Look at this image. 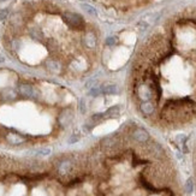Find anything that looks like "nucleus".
Segmentation results:
<instances>
[{
  "label": "nucleus",
  "mask_w": 196,
  "mask_h": 196,
  "mask_svg": "<svg viewBox=\"0 0 196 196\" xmlns=\"http://www.w3.org/2000/svg\"><path fill=\"white\" fill-rule=\"evenodd\" d=\"M47 67H48V70H51L52 72L59 71V65H58L56 62H48V63H47Z\"/></svg>",
  "instance_id": "4468645a"
},
{
  "label": "nucleus",
  "mask_w": 196,
  "mask_h": 196,
  "mask_svg": "<svg viewBox=\"0 0 196 196\" xmlns=\"http://www.w3.org/2000/svg\"><path fill=\"white\" fill-rule=\"evenodd\" d=\"M116 144H117V140H116L114 137H112V136L106 137V138H103V140L101 141V146H102L103 148H107V149H111V148L114 147Z\"/></svg>",
  "instance_id": "9b49d317"
},
{
  "label": "nucleus",
  "mask_w": 196,
  "mask_h": 196,
  "mask_svg": "<svg viewBox=\"0 0 196 196\" xmlns=\"http://www.w3.org/2000/svg\"><path fill=\"white\" fill-rule=\"evenodd\" d=\"M114 43H116V37H108L106 40V45H108V46H112Z\"/></svg>",
  "instance_id": "aec40b11"
},
{
  "label": "nucleus",
  "mask_w": 196,
  "mask_h": 196,
  "mask_svg": "<svg viewBox=\"0 0 196 196\" xmlns=\"http://www.w3.org/2000/svg\"><path fill=\"white\" fill-rule=\"evenodd\" d=\"M18 92L21 95L25 96V98H35L36 96V92L34 89V87L32 84L28 83H22L18 86Z\"/></svg>",
  "instance_id": "7ed1b4c3"
},
{
  "label": "nucleus",
  "mask_w": 196,
  "mask_h": 196,
  "mask_svg": "<svg viewBox=\"0 0 196 196\" xmlns=\"http://www.w3.org/2000/svg\"><path fill=\"white\" fill-rule=\"evenodd\" d=\"M0 1H4V0H0Z\"/></svg>",
  "instance_id": "412c9836"
},
{
  "label": "nucleus",
  "mask_w": 196,
  "mask_h": 196,
  "mask_svg": "<svg viewBox=\"0 0 196 196\" xmlns=\"http://www.w3.org/2000/svg\"><path fill=\"white\" fill-rule=\"evenodd\" d=\"M63 21L70 28H72L75 30H82L84 28V21L82 18V16H79L77 13L65 12L63 15Z\"/></svg>",
  "instance_id": "f257e3e1"
},
{
  "label": "nucleus",
  "mask_w": 196,
  "mask_h": 196,
  "mask_svg": "<svg viewBox=\"0 0 196 196\" xmlns=\"http://www.w3.org/2000/svg\"><path fill=\"white\" fill-rule=\"evenodd\" d=\"M8 16V10L7 8H4V10H0V21H5Z\"/></svg>",
  "instance_id": "f3484780"
},
{
  "label": "nucleus",
  "mask_w": 196,
  "mask_h": 196,
  "mask_svg": "<svg viewBox=\"0 0 196 196\" xmlns=\"http://www.w3.org/2000/svg\"><path fill=\"white\" fill-rule=\"evenodd\" d=\"M81 7L83 8V11L84 12H87L88 15H90V16H98V12H96V8L94 7V6H92V5H89V4H82L81 5Z\"/></svg>",
  "instance_id": "ddd939ff"
},
{
  "label": "nucleus",
  "mask_w": 196,
  "mask_h": 196,
  "mask_svg": "<svg viewBox=\"0 0 196 196\" xmlns=\"http://www.w3.org/2000/svg\"><path fill=\"white\" fill-rule=\"evenodd\" d=\"M131 137L137 143H147L149 141V138H150L149 133L144 129H141V128H137V129H135V130L132 131Z\"/></svg>",
  "instance_id": "f03ea898"
},
{
  "label": "nucleus",
  "mask_w": 196,
  "mask_h": 196,
  "mask_svg": "<svg viewBox=\"0 0 196 196\" xmlns=\"http://www.w3.org/2000/svg\"><path fill=\"white\" fill-rule=\"evenodd\" d=\"M119 93H120V89L116 84H107V86L101 87V94L114 95V94H119Z\"/></svg>",
  "instance_id": "423d86ee"
},
{
  "label": "nucleus",
  "mask_w": 196,
  "mask_h": 196,
  "mask_svg": "<svg viewBox=\"0 0 196 196\" xmlns=\"http://www.w3.org/2000/svg\"><path fill=\"white\" fill-rule=\"evenodd\" d=\"M140 110L144 116H150V114H153L155 112V105L150 100L142 101L141 105H140Z\"/></svg>",
  "instance_id": "20e7f679"
},
{
  "label": "nucleus",
  "mask_w": 196,
  "mask_h": 196,
  "mask_svg": "<svg viewBox=\"0 0 196 196\" xmlns=\"http://www.w3.org/2000/svg\"><path fill=\"white\" fill-rule=\"evenodd\" d=\"M193 189H194V183H193V179H188L187 181V184H185V190L187 193H193Z\"/></svg>",
  "instance_id": "2eb2a0df"
},
{
  "label": "nucleus",
  "mask_w": 196,
  "mask_h": 196,
  "mask_svg": "<svg viewBox=\"0 0 196 196\" xmlns=\"http://www.w3.org/2000/svg\"><path fill=\"white\" fill-rule=\"evenodd\" d=\"M73 119V114L71 112V110H65L62 112L60 117H59V123L63 125V127H67Z\"/></svg>",
  "instance_id": "39448f33"
},
{
  "label": "nucleus",
  "mask_w": 196,
  "mask_h": 196,
  "mask_svg": "<svg viewBox=\"0 0 196 196\" xmlns=\"http://www.w3.org/2000/svg\"><path fill=\"white\" fill-rule=\"evenodd\" d=\"M79 111L81 113H86V101L83 99L79 101Z\"/></svg>",
  "instance_id": "a211bd4d"
},
{
  "label": "nucleus",
  "mask_w": 196,
  "mask_h": 196,
  "mask_svg": "<svg viewBox=\"0 0 196 196\" xmlns=\"http://www.w3.org/2000/svg\"><path fill=\"white\" fill-rule=\"evenodd\" d=\"M6 140L12 144H21L24 142V137H22L18 133H8L6 136Z\"/></svg>",
  "instance_id": "9d476101"
},
{
  "label": "nucleus",
  "mask_w": 196,
  "mask_h": 196,
  "mask_svg": "<svg viewBox=\"0 0 196 196\" xmlns=\"http://www.w3.org/2000/svg\"><path fill=\"white\" fill-rule=\"evenodd\" d=\"M148 149H149V153H150V154H153L154 157H161V155L164 154L163 147H161L159 143H155V142L150 143V144H149V147H148Z\"/></svg>",
  "instance_id": "1a4fd4ad"
},
{
  "label": "nucleus",
  "mask_w": 196,
  "mask_h": 196,
  "mask_svg": "<svg viewBox=\"0 0 196 196\" xmlns=\"http://www.w3.org/2000/svg\"><path fill=\"white\" fill-rule=\"evenodd\" d=\"M83 41H84V45L88 48H94L96 46V36L92 33V32H89V33H87L84 35Z\"/></svg>",
  "instance_id": "6e6552de"
},
{
  "label": "nucleus",
  "mask_w": 196,
  "mask_h": 196,
  "mask_svg": "<svg viewBox=\"0 0 196 196\" xmlns=\"http://www.w3.org/2000/svg\"><path fill=\"white\" fill-rule=\"evenodd\" d=\"M119 106H113L111 108H108L106 112H103V118H112V117H117L119 114Z\"/></svg>",
  "instance_id": "f8f14e48"
},
{
  "label": "nucleus",
  "mask_w": 196,
  "mask_h": 196,
  "mask_svg": "<svg viewBox=\"0 0 196 196\" xmlns=\"http://www.w3.org/2000/svg\"><path fill=\"white\" fill-rule=\"evenodd\" d=\"M40 155H48L49 153H51V149L49 148H45V149H41V150H39L37 152Z\"/></svg>",
  "instance_id": "6ab92c4d"
},
{
  "label": "nucleus",
  "mask_w": 196,
  "mask_h": 196,
  "mask_svg": "<svg viewBox=\"0 0 196 196\" xmlns=\"http://www.w3.org/2000/svg\"><path fill=\"white\" fill-rule=\"evenodd\" d=\"M71 170H72V163L70 160H63L58 166V172L62 176L69 174L71 172Z\"/></svg>",
  "instance_id": "0eeeda50"
},
{
  "label": "nucleus",
  "mask_w": 196,
  "mask_h": 196,
  "mask_svg": "<svg viewBox=\"0 0 196 196\" xmlns=\"http://www.w3.org/2000/svg\"><path fill=\"white\" fill-rule=\"evenodd\" d=\"M101 94V87H99V88H93V89H90V92H89V95L90 96H99Z\"/></svg>",
  "instance_id": "dca6fc26"
}]
</instances>
